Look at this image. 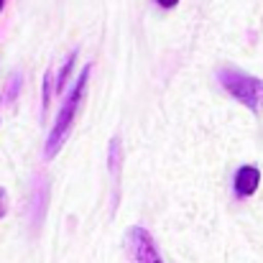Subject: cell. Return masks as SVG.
Here are the masks:
<instances>
[{"mask_svg": "<svg viewBox=\"0 0 263 263\" xmlns=\"http://www.w3.org/2000/svg\"><path fill=\"white\" fill-rule=\"evenodd\" d=\"M51 85H54V82H51V74H46V77H44V95H41V107H44V110L49 107V97H51Z\"/></svg>", "mask_w": 263, "mask_h": 263, "instance_id": "6", "label": "cell"}, {"mask_svg": "<svg viewBox=\"0 0 263 263\" xmlns=\"http://www.w3.org/2000/svg\"><path fill=\"white\" fill-rule=\"evenodd\" d=\"M89 72H92V64H85V69L80 72V77H77V82H74V87L64 95L62 110H59V115H57V120H54V128H51V133H49V138H46V143H44V156H46V159H54V156L59 154V148L64 146V141H67V136H69V130H72V123H74V118H77L80 102H82V97H85V92H87Z\"/></svg>", "mask_w": 263, "mask_h": 263, "instance_id": "1", "label": "cell"}, {"mask_svg": "<svg viewBox=\"0 0 263 263\" xmlns=\"http://www.w3.org/2000/svg\"><path fill=\"white\" fill-rule=\"evenodd\" d=\"M156 5H161V8L169 10V8H176V5H179V0H156Z\"/></svg>", "mask_w": 263, "mask_h": 263, "instance_id": "8", "label": "cell"}, {"mask_svg": "<svg viewBox=\"0 0 263 263\" xmlns=\"http://www.w3.org/2000/svg\"><path fill=\"white\" fill-rule=\"evenodd\" d=\"M3 8H5V0H0V13H3Z\"/></svg>", "mask_w": 263, "mask_h": 263, "instance_id": "9", "label": "cell"}, {"mask_svg": "<svg viewBox=\"0 0 263 263\" xmlns=\"http://www.w3.org/2000/svg\"><path fill=\"white\" fill-rule=\"evenodd\" d=\"M128 243H130V251H133L138 263H164L161 256H159V248H156L154 238H151V233L146 228L133 225L128 230Z\"/></svg>", "mask_w": 263, "mask_h": 263, "instance_id": "3", "label": "cell"}, {"mask_svg": "<svg viewBox=\"0 0 263 263\" xmlns=\"http://www.w3.org/2000/svg\"><path fill=\"white\" fill-rule=\"evenodd\" d=\"M5 210H8V197H5V189L0 186V220L5 217Z\"/></svg>", "mask_w": 263, "mask_h": 263, "instance_id": "7", "label": "cell"}, {"mask_svg": "<svg viewBox=\"0 0 263 263\" xmlns=\"http://www.w3.org/2000/svg\"><path fill=\"white\" fill-rule=\"evenodd\" d=\"M258 184H261V172H258V166H251V164H246V166H240V169L235 172V179H233V189H235V194H238L240 199H246V197L256 194Z\"/></svg>", "mask_w": 263, "mask_h": 263, "instance_id": "4", "label": "cell"}, {"mask_svg": "<svg viewBox=\"0 0 263 263\" xmlns=\"http://www.w3.org/2000/svg\"><path fill=\"white\" fill-rule=\"evenodd\" d=\"M217 82L222 85V89L228 95H233L238 102H243L248 110H261L263 105V80L258 77H251L240 69H233V67H222L217 69Z\"/></svg>", "mask_w": 263, "mask_h": 263, "instance_id": "2", "label": "cell"}, {"mask_svg": "<svg viewBox=\"0 0 263 263\" xmlns=\"http://www.w3.org/2000/svg\"><path fill=\"white\" fill-rule=\"evenodd\" d=\"M74 62H77V54L72 51V54H69V59L62 64V69H59V77H57V82H54V89H57V92H62V89H64V82L69 80V72H72ZM62 95H64V92H62Z\"/></svg>", "mask_w": 263, "mask_h": 263, "instance_id": "5", "label": "cell"}]
</instances>
